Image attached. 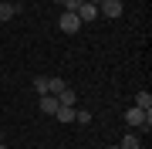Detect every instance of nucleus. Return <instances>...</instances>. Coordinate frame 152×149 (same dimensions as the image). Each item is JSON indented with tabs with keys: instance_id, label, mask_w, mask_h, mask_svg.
Here are the masks:
<instances>
[{
	"instance_id": "7",
	"label": "nucleus",
	"mask_w": 152,
	"mask_h": 149,
	"mask_svg": "<svg viewBox=\"0 0 152 149\" xmlns=\"http://www.w3.org/2000/svg\"><path fill=\"white\" fill-rule=\"evenodd\" d=\"M54 115L68 126V122H75V105H58V112H54Z\"/></svg>"
},
{
	"instance_id": "14",
	"label": "nucleus",
	"mask_w": 152,
	"mask_h": 149,
	"mask_svg": "<svg viewBox=\"0 0 152 149\" xmlns=\"http://www.w3.org/2000/svg\"><path fill=\"white\" fill-rule=\"evenodd\" d=\"M0 142H4V129H0Z\"/></svg>"
},
{
	"instance_id": "4",
	"label": "nucleus",
	"mask_w": 152,
	"mask_h": 149,
	"mask_svg": "<svg viewBox=\"0 0 152 149\" xmlns=\"http://www.w3.org/2000/svg\"><path fill=\"white\" fill-rule=\"evenodd\" d=\"M37 105H41V112H44V115H54L61 102L54 98V95H37Z\"/></svg>"
},
{
	"instance_id": "13",
	"label": "nucleus",
	"mask_w": 152,
	"mask_h": 149,
	"mask_svg": "<svg viewBox=\"0 0 152 149\" xmlns=\"http://www.w3.org/2000/svg\"><path fill=\"white\" fill-rule=\"evenodd\" d=\"M75 122H81V126H88V122H91V112H85V109H75Z\"/></svg>"
},
{
	"instance_id": "9",
	"label": "nucleus",
	"mask_w": 152,
	"mask_h": 149,
	"mask_svg": "<svg viewBox=\"0 0 152 149\" xmlns=\"http://www.w3.org/2000/svg\"><path fill=\"white\" fill-rule=\"evenodd\" d=\"M118 149H142V142H139V136H135V132H129V136H122Z\"/></svg>"
},
{
	"instance_id": "10",
	"label": "nucleus",
	"mask_w": 152,
	"mask_h": 149,
	"mask_svg": "<svg viewBox=\"0 0 152 149\" xmlns=\"http://www.w3.org/2000/svg\"><path fill=\"white\" fill-rule=\"evenodd\" d=\"M135 105H139L142 112H152V95H149V92H139V95H135Z\"/></svg>"
},
{
	"instance_id": "16",
	"label": "nucleus",
	"mask_w": 152,
	"mask_h": 149,
	"mask_svg": "<svg viewBox=\"0 0 152 149\" xmlns=\"http://www.w3.org/2000/svg\"><path fill=\"white\" fill-rule=\"evenodd\" d=\"M0 149H7V146H4V142H0Z\"/></svg>"
},
{
	"instance_id": "6",
	"label": "nucleus",
	"mask_w": 152,
	"mask_h": 149,
	"mask_svg": "<svg viewBox=\"0 0 152 149\" xmlns=\"http://www.w3.org/2000/svg\"><path fill=\"white\" fill-rule=\"evenodd\" d=\"M20 14V4H0V21H10Z\"/></svg>"
},
{
	"instance_id": "1",
	"label": "nucleus",
	"mask_w": 152,
	"mask_h": 149,
	"mask_svg": "<svg viewBox=\"0 0 152 149\" xmlns=\"http://www.w3.org/2000/svg\"><path fill=\"white\" fill-rule=\"evenodd\" d=\"M125 122H129L132 129H145V132H149V129H152V112H142L139 105H132V109L125 112Z\"/></svg>"
},
{
	"instance_id": "5",
	"label": "nucleus",
	"mask_w": 152,
	"mask_h": 149,
	"mask_svg": "<svg viewBox=\"0 0 152 149\" xmlns=\"http://www.w3.org/2000/svg\"><path fill=\"white\" fill-rule=\"evenodd\" d=\"M95 17H98V7L95 4H81V7H78V21H95Z\"/></svg>"
},
{
	"instance_id": "12",
	"label": "nucleus",
	"mask_w": 152,
	"mask_h": 149,
	"mask_svg": "<svg viewBox=\"0 0 152 149\" xmlns=\"http://www.w3.org/2000/svg\"><path fill=\"white\" fill-rule=\"evenodd\" d=\"M34 92H37V95H48V75H37V78H34Z\"/></svg>"
},
{
	"instance_id": "3",
	"label": "nucleus",
	"mask_w": 152,
	"mask_h": 149,
	"mask_svg": "<svg viewBox=\"0 0 152 149\" xmlns=\"http://www.w3.org/2000/svg\"><path fill=\"white\" fill-rule=\"evenodd\" d=\"M58 27L64 31V34H78V31H81V21H78L75 10H64V14L58 17Z\"/></svg>"
},
{
	"instance_id": "2",
	"label": "nucleus",
	"mask_w": 152,
	"mask_h": 149,
	"mask_svg": "<svg viewBox=\"0 0 152 149\" xmlns=\"http://www.w3.org/2000/svg\"><path fill=\"white\" fill-rule=\"evenodd\" d=\"M122 0H102V4H98V17H108V21H118L122 17Z\"/></svg>"
},
{
	"instance_id": "8",
	"label": "nucleus",
	"mask_w": 152,
	"mask_h": 149,
	"mask_svg": "<svg viewBox=\"0 0 152 149\" xmlns=\"http://www.w3.org/2000/svg\"><path fill=\"white\" fill-rule=\"evenodd\" d=\"M64 88H68V85H64V78H48V95H54V98H58Z\"/></svg>"
},
{
	"instance_id": "15",
	"label": "nucleus",
	"mask_w": 152,
	"mask_h": 149,
	"mask_svg": "<svg viewBox=\"0 0 152 149\" xmlns=\"http://www.w3.org/2000/svg\"><path fill=\"white\" fill-rule=\"evenodd\" d=\"M54 4H64V0H54Z\"/></svg>"
},
{
	"instance_id": "17",
	"label": "nucleus",
	"mask_w": 152,
	"mask_h": 149,
	"mask_svg": "<svg viewBox=\"0 0 152 149\" xmlns=\"http://www.w3.org/2000/svg\"><path fill=\"white\" fill-rule=\"evenodd\" d=\"M108 149H118V146H108Z\"/></svg>"
},
{
	"instance_id": "11",
	"label": "nucleus",
	"mask_w": 152,
	"mask_h": 149,
	"mask_svg": "<svg viewBox=\"0 0 152 149\" xmlns=\"http://www.w3.org/2000/svg\"><path fill=\"white\" fill-rule=\"evenodd\" d=\"M58 102H61V105H78V95H75V88H64V92L58 95Z\"/></svg>"
}]
</instances>
